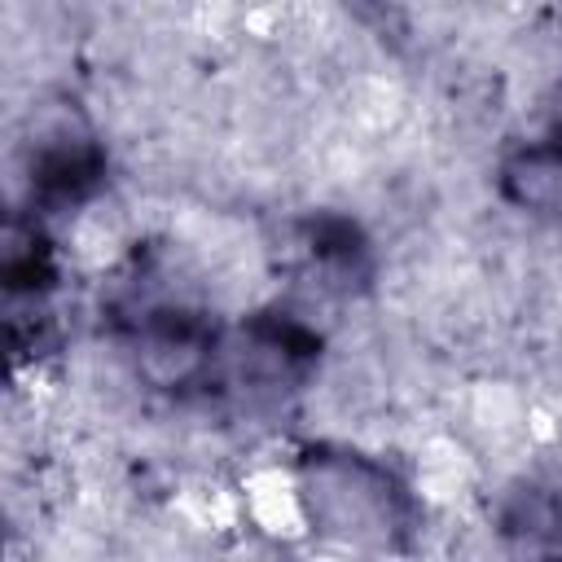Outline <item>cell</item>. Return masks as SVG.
Returning a JSON list of instances; mask_svg holds the SVG:
<instances>
[{"mask_svg":"<svg viewBox=\"0 0 562 562\" xmlns=\"http://www.w3.org/2000/svg\"><path fill=\"white\" fill-rule=\"evenodd\" d=\"M101 149L88 140H70V145H48L40 154V162L31 167V189L44 202H79L97 189L101 180Z\"/></svg>","mask_w":562,"mask_h":562,"instance_id":"6da1fadb","label":"cell"},{"mask_svg":"<svg viewBox=\"0 0 562 562\" xmlns=\"http://www.w3.org/2000/svg\"><path fill=\"white\" fill-rule=\"evenodd\" d=\"M4 281L13 294H26V290H48L53 285V250L44 237H31V241H18L9 250V268H4Z\"/></svg>","mask_w":562,"mask_h":562,"instance_id":"7a4b0ae2","label":"cell"},{"mask_svg":"<svg viewBox=\"0 0 562 562\" xmlns=\"http://www.w3.org/2000/svg\"><path fill=\"white\" fill-rule=\"evenodd\" d=\"M312 250L316 259H329V263H351L364 255V237L351 220H338V215H325L312 224Z\"/></svg>","mask_w":562,"mask_h":562,"instance_id":"3957f363","label":"cell"},{"mask_svg":"<svg viewBox=\"0 0 562 562\" xmlns=\"http://www.w3.org/2000/svg\"><path fill=\"white\" fill-rule=\"evenodd\" d=\"M255 334L268 342V347H281L285 356H316L321 351V338L294 321H281V316H263L255 321Z\"/></svg>","mask_w":562,"mask_h":562,"instance_id":"277c9868","label":"cell"}]
</instances>
